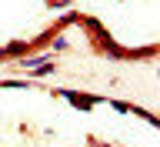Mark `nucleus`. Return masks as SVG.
I'll list each match as a JSON object with an SVG mask.
<instances>
[{
	"label": "nucleus",
	"instance_id": "f03ea898",
	"mask_svg": "<svg viewBox=\"0 0 160 147\" xmlns=\"http://www.w3.org/2000/svg\"><path fill=\"white\" fill-rule=\"evenodd\" d=\"M47 74H53V64H40V67L33 70V77H47Z\"/></svg>",
	"mask_w": 160,
	"mask_h": 147
},
{
	"label": "nucleus",
	"instance_id": "7ed1b4c3",
	"mask_svg": "<svg viewBox=\"0 0 160 147\" xmlns=\"http://www.w3.org/2000/svg\"><path fill=\"white\" fill-rule=\"evenodd\" d=\"M53 50H67V40H63V37H53Z\"/></svg>",
	"mask_w": 160,
	"mask_h": 147
},
{
	"label": "nucleus",
	"instance_id": "20e7f679",
	"mask_svg": "<svg viewBox=\"0 0 160 147\" xmlns=\"http://www.w3.org/2000/svg\"><path fill=\"white\" fill-rule=\"evenodd\" d=\"M0 60H7V54H3V47H0Z\"/></svg>",
	"mask_w": 160,
	"mask_h": 147
},
{
	"label": "nucleus",
	"instance_id": "f257e3e1",
	"mask_svg": "<svg viewBox=\"0 0 160 147\" xmlns=\"http://www.w3.org/2000/svg\"><path fill=\"white\" fill-rule=\"evenodd\" d=\"M30 50H33V44H27V40H13V44L3 47V54H7V57H27Z\"/></svg>",
	"mask_w": 160,
	"mask_h": 147
}]
</instances>
